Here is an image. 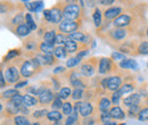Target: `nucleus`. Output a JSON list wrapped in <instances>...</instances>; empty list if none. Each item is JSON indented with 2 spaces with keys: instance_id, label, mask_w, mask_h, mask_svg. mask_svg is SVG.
<instances>
[{
  "instance_id": "f257e3e1",
  "label": "nucleus",
  "mask_w": 148,
  "mask_h": 125,
  "mask_svg": "<svg viewBox=\"0 0 148 125\" xmlns=\"http://www.w3.org/2000/svg\"><path fill=\"white\" fill-rule=\"evenodd\" d=\"M40 71H41V66L38 64V61L33 57L31 59L22 61L19 65V72L23 77H31Z\"/></svg>"
},
{
  "instance_id": "680f3d73",
  "label": "nucleus",
  "mask_w": 148,
  "mask_h": 125,
  "mask_svg": "<svg viewBox=\"0 0 148 125\" xmlns=\"http://www.w3.org/2000/svg\"><path fill=\"white\" fill-rule=\"evenodd\" d=\"M51 82L54 83V89H59V82L56 80L55 77H51Z\"/></svg>"
},
{
  "instance_id": "c756f323",
  "label": "nucleus",
  "mask_w": 148,
  "mask_h": 125,
  "mask_svg": "<svg viewBox=\"0 0 148 125\" xmlns=\"http://www.w3.org/2000/svg\"><path fill=\"white\" fill-rule=\"evenodd\" d=\"M17 94H21V93H19L16 89H8L1 93V98H2V99L10 100L13 97H15V96H17Z\"/></svg>"
},
{
  "instance_id": "4468645a",
  "label": "nucleus",
  "mask_w": 148,
  "mask_h": 125,
  "mask_svg": "<svg viewBox=\"0 0 148 125\" xmlns=\"http://www.w3.org/2000/svg\"><path fill=\"white\" fill-rule=\"evenodd\" d=\"M141 101V97L139 93H133V94H130L127 98L123 99V104L127 106V107H131V106H134V105H139Z\"/></svg>"
},
{
  "instance_id": "13d9d810",
  "label": "nucleus",
  "mask_w": 148,
  "mask_h": 125,
  "mask_svg": "<svg viewBox=\"0 0 148 125\" xmlns=\"http://www.w3.org/2000/svg\"><path fill=\"white\" fill-rule=\"evenodd\" d=\"M99 3L103 6H112L115 3V1L114 0H101V1H99Z\"/></svg>"
},
{
  "instance_id": "4be33fe9",
  "label": "nucleus",
  "mask_w": 148,
  "mask_h": 125,
  "mask_svg": "<svg viewBox=\"0 0 148 125\" xmlns=\"http://www.w3.org/2000/svg\"><path fill=\"white\" fill-rule=\"evenodd\" d=\"M63 47L65 48V50L67 51V54H74V53H76L77 49H79V44H77V42L72 41V40H69V39H67V41L64 43Z\"/></svg>"
},
{
  "instance_id": "bf43d9fd",
  "label": "nucleus",
  "mask_w": 148,
  "mask_h": 125,
  "mask_svg": "<svg viewBox=\"0 0 148 125\" xmlns=\"http://www.w3.org/2000/svg\"><path fill=\"white\" fill-rule=\"evenodd\" d=\"M26 84H27V81H22V82H18V83H16L14 87H15V89H21V88H25L26 87Z\"/></svg>"
},
{
  "instance_id": "20e7f679",
  "label": "nucleus",
  "mask_w": 148,
  "mask_h": 125,
  "mask_svg": "<svg viewBox=\"0 0 148 125\" xmlns=\"http://www.w3.org/2000/svg\"><path fill=\"white\" fill-rule=\"evenodd\" d=\"M97 64H99V60H97L95 57L91 58V59H89V60H86L80 66V73L83 76H86V77H91L93 74L96 73Z\"/></svg>"
},
{
  "instance_id": "8fccbe9b",
  "label": "nucleus",
  "mask_w": 148,
  "mask_h": 125,
  "mask_svg": "<svg viewBox=\"0 0 148 125\" xmlns=\"http://www.w3.org/2000/svg\"><path fill=\"white\" fill-rule=\"evenodd\" d=\"M72 85H73L75 89H81L83 90L84 88H87V83H84L83 81H82V79L81 80H79V81H75L73 83H71Z\"/></svg>"
},
{
  "instance_id": "69168bd1",
  "label": "nucleus",
  "mask_w": 148,
  "mask_h": 125,
  "mask_svg": "<svg viewBox=\"0 0 148 125\" xmlns=\"http://www.w3.org/2000/svg\"><path fill=\"white\" fill-rule=\"evenodd\" d=\"M146 33H147V36H148V27H147V31H146Z\"/></svg>"
},
{
  "instance_id": "58836bf2",
  "label": "nucleus",
  "mask_w": 148,
  "mask_h": 125,
  "mask_svg": "<svg viewBox=\"0 0 148 125\" xmlns=\"http://www.w3.org/2000/svg\"><path fill=\"white\" fill-rule=\"evenodd\" d=\"M79 63H80V59H77L76 57H71V58L66 61V66H67V68L73 70L74 67H76V66L79 65Z\"/></svg>"
},
{
  "instance_id": "423d86ee",
  "label": "nucleus",
  "mask_w": 148,
  "mask_h": 125,
  "mask_svg": "<svg viewBox=\"0 0 148 125\" xmlns=\"http://www.w3.org/2000/svg\"><path fill=\"white\" fill-rule=\"evenodd\" d=\"M3 75H5V79L8 83L10 84H16L18 83L19 79H21V72H18V70L16 68V66L14 65H10L8 66L5 71H3Z\"/></svg>"
},
{
  "instance_id": "a19ab883",
  "label": "nucleus",
  "mask_w": 148,
  "mask_h": 125,
  "mask_svg": "<svg viewBox=\"0 0 148 125\" xmlns=\"http://www.w3.org/2000/svg\"><path fill=\"white\" fill-rule=\"evenodd\" d=\"M10 101H12L16 107H21V106L24 105V102H23V96H21V94H17V96L13 97V98L10 99Z\"/></svg>"
},
{
  "instance_id": "5701e85b",
  "label": "nucleus",
  "mask_w": 148,
  "mask_h": 125,
  "mask_svg": "<svg viewBox=\"0 0 148 125\" xmlns=\"http://www.w3.org/2000/svg\"><path fill=\"white\" fill-rule=\"evenodd\" d=\"M47 118H48L50 122H53V123L60 122L62 118H63V113H60V111H58V110H55V109L49 110V113H48V115H47Z\"/></svg>"
},
{
  "instance_id": "bb28decb",
  "label": "nucleus",
  "mask_w": 148,
  "mask_h": 125,
  "mask_svg": "<svg viewBox=\"0 0 148 125\" xmlns=\"http://www.w3.org/2000/svg\"><path fill=\"white\" fill-rule=\"evenodd\" d=\"M54 56L57 59H64L67 57V51L65 50V48L63 46H57L55 47V50H54Z\"/></svg>"
},
{
  "instance_id": "c9c22d12",
  "label": "nucleus",
  "mask_w": 148,
  "mask_h": 125,
  "mask_svg": "<svg viewBox=\"0 0 148 125\" xmlns=\"http://www.w3.org/2000/svg\"><path fill=\"white\" fill-rule=\"evenodd\" d=\"M92 17H93V22H95V25L97 27H99L101 25V13H100V10L98 8L95 9V13H93Z\"/></svg>"
},
{
  "instance_id": "7ed1b4c3",
  "label": "nucleus",
  "mask_w": 148,
  "mask_h": 125,
  "mask_svg": "<svg viewBox=\"0 0 148 125\" xmlns=\"http://www.w3.org/2000/svg\"><path fill=\"white\" fill-rule=\"evenodd\" d=\"M116 71V65L113 63V59L111 58H106V57H101L99 59V64H98V72L101 75H108L111 73H114Z\"/></svg>"
},
{
  "instance_id": "37998d69",
  "label": "nucleus",
  "mask_w": 148,
  "mask_h": 125,
  "mask_svg": "<svg viewBox=\"0 0 148 125\" xmlns=\"http://www.w3.org/2000/svg\"><path fill=\"white\" fill-rule=\"evenodd\" d=\"M67 36H65V34H63V33H58L57 36H56V43L58 44V46H64V43L67 41Z\"/></svg>"
},
{
  "instance_id": "864d4df0",
  "label": "nucleus",
  "mask_w": 148,
  "mask_h": 125,
  "mask_svg": "<svg viewBox=\"0 0 148 125\" xmlns=\"http://www.w3.org/2000/svg\"><path fill=\"white\" fill-rule=\"evenodd\" d=\"M18 111L19 114H22L23 116H27L29 114H30V111H29V107H26V106H21V107H18Z\"/></svg>"
},
{
  "instance_id": "473e14b6",
  "label": "nucleus",
  "mask_w": 148,
  "mask_h": 125,
  "mask_svg": "<svg viewBox=\"0 0 148 125\" xmlns=\"http://www.w3.org/2000/svg\"><path fill=\"white\" fill-rule=\"evenodd\" d=\"M137 55H148V41H143L137 47Z\"/></svg>"
},
{
  "instance_id": "72a5a7b5",
  "label": "nucleus",
  "mask_w": 148,
  "mask_h": 125,
  "mask_svg": "<svg viewBox=\"0 0 148 125\" xmlns=\"http://www.w3.org/2000/svg\"><path fill=\"white\" fill-rule=\"evenodd\" d=\"M43 8V1H31V12L40 13Z\"/></svg>"
},
{
  "instance_id": "f8f14e48",
  "label": "nucleus",
  "mask_w": 148,
  "mask_h": 125,
  "mask_svg": "<svg viewBox=\"0 0 148 125\" xmlns=\"http://www.w3.org/2000/svg\"><path fill=\"white\" fill-rule=\"evenodd\" d=\"M121 87H122V77L120 75H113L108 79L107 90L115 92V91H119Z\"/></svg>"
},
{
  "instance_id": "9b49d317",
  "label": "nucleus",
  "mask_w": 148,
  "mask_h": 125,
  "mask_svg": "<svg viewBox=\"0 0 148 125\" xmlns=\"http://www.w3.org/2000/svg\"><path fill=\"white\" fill-rule=\"evenodd\" d=\"M54 99H55V94L50 89H46L42 92V94L39 96V102L41 105H45V106L53 105Z\"/></svg>"
},
{
  "instance_id": "f3484780",
  "label": "nucleus",
  "mask_w": 148,
  "mask_h": 125,
  "mask_svg": "<svg viewBox=\"0 0 148 125\" xmlns=\"http://www.w3.org/2000/svg\"><path fill=\"white\" fill-rule=\"evenodd\" d=\"M110 114H111L112 120H124V117H125V113L119 106L112 107L110 109Z\"/></svg>"
},
{
  "instance_id": "0eeeda50",
  "label": "nucleus",
  "mask_w": 148,
  "mask_h": 125,
  "mask_svg": "<svg viewBox=\"0 0 148 125\" xmlns=\"http://www.w3.org/2000/svg\"><path fill=\"white\" fill-rule=\"evenodd\" d=\"M64 14H63V5L62 2H58L53 8H50V23L54 25H59L64 19Z\"/></svg>"
},
{
  "instance_id": "b1692460",
  "label": "nucleus",
  "mask_w": 148,
  "mask_h": 125,
  "mask_svg": "<svg viewBox=\"0 0 148 125\" xmlns=\"http://www.w3.org/2000/svg\"><path fill=\"white\" fill-rule=\"evenodd\" d=\"M6 113H7L8 115L13 116V118H14L15 116H17V114H19L18 107H16L10 100H8V101L6 102Z\"/></svg>"
},
{
  "instance_id": "603ef678",
  "label": "nucleus",
  "mask_w": 148,
  "mask_h": 125,
  "mask_svg": "<svg viewBox=\"0 0 148 125\" xmlns=\"http://www.w3.org/2000/svg\"><path fill=\"white\" fill-rule=\"evenodd\" d=\"M111 57L113 60H115V59H121V60L125 59V55H123L122 53H113Z\"/></svg>"
},
{
  "instance_id": "338daca9",
  "label": "nucleus",
  "mask_w": 148,
  "mask_h": 125,
  "mask_svg": "<svg viewBox=\"0 0 148 125\" xmlns=\"http://www.w3.org/2000/svg\"><path fill=\"white\" fill-rule=\"evenodd\" d=\"M147 67H148V63H147Z\"/></svg>"
},
{
  "instance_id": "a211bd4d",
  "label": "nucleus",
  "mask_w": 148,
  "mask_h": 125,
  "mask_svg": "<svg viewBox=\"0 0 148 125\" xmlns=\"http://www.w3.org/2000/svg\"><path fill=\"white\" fill-rule=\"evenodd\" d=\"M39 50L41 51V54L45 55H54V50H55V47L50 43H47L45 41L40 42L39 43Z\"/></svg>"
},
{
  "instance_id": "6e6d98bb",
  "label": "nucleus",
  "mask_w": 148,
  "mask_h": 125,
  "mask_svg": "<svg viewBox=\"0 0 148 125\" xmlns=\"http://www.w3.org/2000/svg\"><path fill=\"white\" fill-rule=\"evenodd\" d=\"M6 79H5V75H3V71L1 70V72H0V87L3 89L5 87H6Z\"/></svg>"
},
{
  "instance_id": "09e8293b",
  "label": "nucleus",
  "mask_w": 148,
  "mask_h": 125,
  "mask_svg": "<svg viewBox=\"0 0 148 125\" xmlns=\"http://www.w3.org/2000/svg\"><path fill=\"white\" fill-rule=\"evenodd\" d=\"M96 117L95 116H89V117H84L82 120V125H95L96 124Z\"/></svg>"
},
{
  "instance_id": "0e129e2a",
  "label": "nucleus",
  "mask_w": 148,
  "mask_h": 125,
  "mask_svg": "<svg viewBox=\"0 0 148 125\" xmlns=\"http://www.w3.org/2000/svg\"><path fill=\"white\" fill-rule=\"evenodd\" d=\"M31 125H41L39 122H33V123H31Z\"/></svg>"
},
{
  "instance_id": "ddd939ff",
  "label": "nucleus",
  "mask_w": 148,
  "mask_h": 125,
  "mask_svg": "<svg viewBox=\"0 0 148 125\" xmlns=\"http://www.w3.org/2000/svg\"><path fill=\"white\" fill-rule=\"evenodd\" d=\"M92 113H93V107L92 105L90 102H83L82 101V105L81 107L79 108V114L80 116H82L83 118L84 117H89V116H92Z\"/></svg>"
},
{
  "instance_id": "a18cd8bd",
  "label": "nucleus",
  "mask_w": 148,
  "mask_h": 125,
  "mask_svg": "<svg viewBox=\"0 0 148 125\" xmlns=\"http://www.w3.org/2000/svg\"><path fill=\"white\" fill-rule=\"evenodd\" d=\"M63 105H64V102H62V99L56 94L55 99H54V102H53V105H51V107L54 108L55 110L57 109H60V108H63Z\"/></svg>"
},
{
  "instance_id": "ea45409f",
  "label": "nucleus",
  "mask_w": 148,
  "mask_h": 125,
  "mask_svg": "<svg viewBox=\"0 0 148 125\" xmlns=\"http://www.w3.org/2000/svg\"><path fill=\"white\" fill-rule=\"evenodd\" d=\"M84 97V92H83V90H81V89H75L72 92V99L73 100H81L82 98Z\"/></svg>"
},
{
  "instance_id": "1a4fd4ad",
  "label": "nucleus",
  "mask_w": 148,
  "mask_h": 125,
  "mask_svg": "<svg viewBox=\"0 0 148 125\" xmlns=\"http://www.w3.org/2000/svg\"><path fill=\"white\" fill-rule=\"evenodd\" d=\"M108 36L111 38V40L116 41V42H120V41H122V40H124V39L127 38L128 31H127V29H119V27H115V29H113V30H110Z\"/></svg>"
},
{
  "instance_id": "79ce46f5",
  "label": "nucleus",
  "mask_w": 148,
  "mask_h": 125,
  "mask_svg": "<svg viewBox=\"0 0 148 125\" xmlns=\"http://www.w3.org/2000/svg\"><path fill=\"white\" fill-rule=\"evenodd\" d=\"M121 97H122V94H121L119 91L113 92V93H112V104H114V106H117V105L120 104Z\"/></svg>"
},
{
  "instance_id": "9d476101",
  "label": "nucleus",
  "mask_w": 148,
  "mask_h": 125,
  "mask_svg": "<svg viewBox=\"0 0 148 125\" xmlns=\"http://www.w3.org/2000/svg\"><path fill=\"white\" fill-rule=\"evenodd\" d=\"M123 9L119 6H114V7H111L108 9H106L104 12V17L107 20H115L119 16H121L123 13Z\"/></svg>"
},
{
  "instance_id": "412c9836",
  "label": "nucleus",
  "mask_w": 148,
  "mask_h": 125,
  "mask_svg": "<svg viewBox=\"0 0 148 125\" xmlns=\"http://www.w3.org/2000/svg\"><path fill=\"white\" fill-rule=\"evenodd\" d=\"M56 31L55 30H48L43 33V41L47 42V43H50V44H55L56 43Z\"/></svg>"
},
{
  "instance_id": "6e6552de",
  "label": "nucleus",
  "mask_w": 148,
  "mask_h": 125,
  "mask_svg": "<svg viewBox=\"0 0 148 125\" xmlns=\"http://www.w3.org/2000/svg\"><path fill=\"white\" fill-rule=\"evenodd\" d=\"M131 23H132V16L128 13H123L121 16H119L113 22V25H114V27L125 29L127 26H129Z\"/></svg>"
},
{
  "instance_id": "052dcab7",
  "label": "nucleus",
  "mask_w": 148,
  "mask_h": 125,
  "mask_svg": "<svg viewBox=\"0 0 148 125\" xmlns=\"http://www.w3.org/2000/svg\"><path fill=\"white\" fill-rule=\"evenodd\" d=\"M66 71V68L65 67H63V66H58V67H56V68H54V74H57V73H63V72Z\"/></svg>"
},
{
  "instance_id": "3c124183",
  "label": "nucleus",
  "mask_w": 148,
  "mask_h": 125,
  "mask_svg": "<svg viewBox=\"0 0 148 125\" xmlns=\"http://www.w3.org/2000/svg\"><path fill=\"white\" fill-rule=\"evenodd\" d=\"M17 54H18V51H17L16 49H14V50H10V51H8V54H7V56L5 57V59H6V60H10V59L15 58V57L17 56Z\"/></svg>"
},
{
  "instance_id": "5fc2aeb1",
  "label": "nucleus",
  "mask_w": 148,
  "mask_h": 125,
  "mask_svg": "<svg viewBox=\"0 0 148 125\" xmlns=\"http://www.w3.org/2000/svg\"><path fill=\"white\" fill-rule=\"evenodd\" d=\"M88 54H89V50H88V49H83V50H81V51H79V53H77V55H76V58L81 60L83 57L88 56Z\"/></svg>"
},
{
  "instance_id": "e2e57ef3",
  "label": "nucleus",
  "mask_w": 148,
  "mask_h": 125,
  "mask_svg": "<svg viewBox=\"0 0 148 125\" xmlns=\"http://www.w3.org/2000/svg\"><path fill=\"white\" fill-rule=\"evenodd\" d=\"M103 125H117V123L116 122H107V123H105Z\"/></svg>"
},
{
  "instance_id": "dca6fc26",
  "label": "nucleus",
  "mask_w": 148,
  "mask_h": 125,
  "mask_svg": "<svg viewBox=\"0 0 148 125\" xmlns=\"http://www.w3.org/2000/svg\"><path fill=\"white\" fill-rule=\"evenodd\" d=\"M120 67L122 70H138V64L134 59H131V58H125L123 60L120 61Z\"/></svg>"
},
{
  "instance_id": "2f4dec72",
  "label": "nucleus",
  "mask_w": 148,
  "mask_h": 125,
  "mask_svg": "<svg viewBox=\"0 0 148 125\" xmlns=\"http://www.w3.org/2000/svg\"><path fill=\"white\" fill-rule=\"evenodd\" d=\"M73 110H74V108H73L72 102H70V101L64 102L63 108H62V113H63V115H65V116H70V115L73 113Z\"/></svg>"
},
{
  "instance_id": "e433bc0d",
  "label": "nucleus",
  "mask_w": 148,
  "mask_h": 125,
  "mask_svg": "<svg viewBox=\"0 0 148 125\" xmlns=\"http://www.w3.org/2000/svg\"><path fill=\"white\" fill-rule=\"evenodd\" d=\"M143 108H140V106L139 105H134V106H131V107H129V116H131V117H138V115H139V113H140V110H141Z\"/></svg>"
},
{
  "instance_id": "49530a36",
  "label": "nucleus",
  "mask_w": 148,
  "mask_h": 125,
  "mask_svg": "<svg viewBox=\"0 0 148 125\" xmlns=\"http://www.w3.org/2000/svg\"><path fill=\"white\" fill-rule=\"evenodd\" d=\"M99 120H100V122H103L104 124H105V123H107V122H111L112 117H111L110 111H106V113H100V115H99Z\"/></svg>"
},
{
  "instance_id": "aec40b11",
  "label": "nucleus",
  "mask_w": 148,
  "mask_h": 125,
  "mask_svg": "<svg viewBox=\"0 0 148 125\" xmlns=\"http://www.w3.org/2000/svg\"><path fill=\"white\" fill-rule=\"evenodd\" d=\"M14 32H15V34H17V36H21V38H25V36H29L32 31L27 27L26 24H22V25H19V26L14 29Z\"/></svg>"
},
{
  "instance_id": "2eb2a0df",
  "label": "nucleus",
  "mask_w": 148,
  "mask_h": 125,
  "mask_svg": "<svg viewBox=\"0 0 148 125\" xmlns=\"http://www.w3.org/2000/svg\"><path fill=\"white\" fill-rule=\"evenodd\" d=\"M112 106V100L107 97H101L99 100H98V110L100 113H106V111H110Z\"/></svg>"
},
{
  "instance_id": "6ab92c4d",
  "label": "nucleus",
  "mask_w": 148,
  "mask_h": 125,
  "mask_svg": "<svg viewBox=\"0 0 148 125\" xmlns=\"http://www.w3.org/2000/svg\"><path fill=\"white\" fill-rule=\"evenodd\" d=\"M23 102H24V106L32 107V106H37L38 104H39V99H37L33 96H31L30 93H25L23 96Z\"/></svg>"
},
{
  "instance_id": "c03bdc74",
  "label": "nucleus",
  "mask_w": 148,
  "mask_h": 125,
  "mask_svg": "<svg viewBox=\"0 0 148 125\" xmlns=\"http://www.w3.org/2000/svg\"><path fill=\"white\" fill-rule=\"evenodd\" d=\"M81 73L80 71H72L70 73V81H71V83H73L75 81H79V80H81Z\"/></svg>"
},
{
  "instance_id": "f704fd0d",
  "label": "nucleus",
  "mask_w": 148,
  "mask_h": 125,
  "mask_svg": "<svg viewBox=\"0 0 148 125\" xmlns=\"http://www.w3.org/2000/svg\"><path fill=\"white\" fill-rule=\"evenodd\" d=\"M133 89H134V84L133 83H124L121 88H120V90H119V92L123 96V94H125V93H129V92H132L133 91Z\"/></svg>"
},
{
  "instance_id": "39448f33",
  "label": "nucleus",
  "mask_w": 148,
  "mask_h": 125,
  "mask_svg": "<svg viewBox=\"0 0 148 125\" xmlns=\"http://www.w3.org/2000/svg\"><path fill=\"white\" fill-rule=\"evenodd\" d=\"M80 23L76 22V20H67V19H64L59 25H58V30L60 31V33L63 34H72L74 32H77V29L80 27Z\"/></svg>"
},
{
  "instance_id": "7c9ffc66",
  "label": "nucleus",
  "mask_w": 148,
  "mask_h": 125,
  "mask_svg": "<svg viewBox=\"0 0 148 125\" xmlns=\"http://www.w3.org/2000/svg\"><path fill=\"white\" fill-rule=\"evenodd\" d=\"M13 122L14 125H31L30 121L26 118V116H23V115H17L13 118Z\"/></svg>"
},
{
  "instance_id": "cd10ccee",
  "label": "nucleus",
  "mask_w": 148,
  "mask_h": 125,
  "mask_svg": "<svg viewBox=\"0 0 148 125\" xmlns=\"http://www.w3.org/2000/svg\"><path fill=\"white\" fill-rule=\"evenodd\" d=\"M79 110L77 109H74L73 113L70 115V116H67V118H66V121H65V124L64 125H74L77 121H79Z\"/></svg>"
},
{
  "instance_id": "de8ad7c7",
  "label": "nucleus",
  "mask_w": 148,
  "mask_h": 125,
  "mask_svg": "<svg viewBox=\"0 0 148 125\" xmlns=\"http://www.w3.org/2000/svg\"><path fill=\"white\" fill-rule=\"evenodd\" d=\"M138 120L139 121H148V107L143 108L138 115Z\"/></svg>"
},
{
  "instance_id": "f03ea898",
  "label": "nucleus",
  "mask_w": 148,
  "mask_h": 125,
  "mask_svg": "<svg viewBox=\"0 0 148 125\" xmlns=\"http://www.w3.org/2000/svg\"><path fill=\"white\" fill-rule=\"evenodd\" d=\"M63 14L64 18L67 20H77L81 17V6L75 3L74 1L66 2L65 5H63Z\"/></svg>"
},
{
  "instance_id": "393cba45",
  "label": "nucleus",
  "mask_w": 148,
  "mask_h": 125,
  "mask_svg": "<svg viewBox=\"0 0 148 125\" xmlns=\"http://www.w3.org/2000/svg\"><path fill=\"white\" fill-rule=\"evenodd\" d=\"M24 48H25V50L36 54L34 51H36L37 49H39V44H37V42H36L33 39H27V40L25 41V43H24Z\"/></svg>"
},
{
  "instance_id": "a878e982",
  "label": "nucleus",
  "mask_w": 148,
  "mask_h": 125,
  "mask_svg": "<svg viewBox=\"0 0 148 125\" xmlns=\"http://www.w3.org/2000/svg\"><path fill=\"white\" fill-rule=\"evenodd\" d=\"M72 90L71 88H69V87H64V88H62V89L59 90V92L57 93V96L62 99V100H66V99H69L70 97H72Z\"/></svg>"
},
{
  "instance_id": "c85d7f7f",
  "label": "nucleus",
  "mask_w": 148,
  "mask_h": 125,
  "mask_svg": "<svg viewBox=\"0 0 148 125\" xmlns=\"http://www.w3.org/2000/svg\"><path fill=\"white\" fill-rule=\"evenodd\" d=\"M25 24L27 25V27H29L31 31H36V29H37V24H36L34 19H33V17H32L31 13H26V14H25Z\"/></svg>"
},
{
  "instance_id": "4c0bfd02",
  "label": "nucleus",
  "mask_w": 148,
  "mask_h": 125,
  "mask_svg": "<svg viewBox=\"0 0 148 125\" xmlns=\"http://www.w3.org/2000/svg\"><path fill=\"white\" fill-rule=\"evenodd\" d=\"M48 113H49V111H48L46 108H43V109H38V110H36V111H33L32 116H33L34 118H43L45 116L47 117Z\"/></svg>"
},
{
  "instance_id": "4d7b16f0",
  "label": "nucleus",
  "mask_w": 148,
  "mask_h": 125,
  "mask_svg": "<svg viewBox=\"0 0 148 125\" xmlns=\"http://www.w3.org/2000/svg\"><path fill=\"white\" fill-rule=\"evenodd\" d=\"M108 79H110V77H105V79H103V80L100 81V84H99V85L104 90L107 89V87H108Z\"/></svg>"
}]
</instances>
